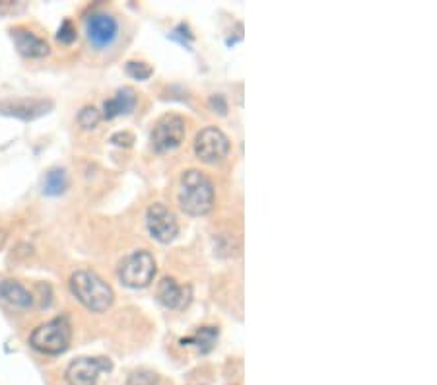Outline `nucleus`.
<instances>
[{
	"mask_svg": "<svg viewBox=\"0 0 437 385\" xmlns=\"http://www.w3.org/2000/svg\"><path fill=\"white\" fill-rule=\"evenodd\" d=\"M68 284L72 296L92 313H103L115 302L113 288L94 271H76Z\"/></svg>",
	"mask_w": 437,
	"mask_h": 385,
	"instance_id": "obj_1",
	"label": "nucleus"
},
{
	"mask_svg": "<svg viewBox=\"0 0 437 385\" xmlns=\"http://www.w3.org/2000/svg\"><path fill=\"white\" fill-rule=\"evenodd\" d=\"M177 200L183 212L190 216L208 215L214 207V185L203 171L189 170L181 178Z\"/></svg>",
	"mask_w": 437,
	"mask_h": 385,
	"instance_id": "obj_2",
	"label": "nucleus"
},
{
	"mask_svg": "<svg viewBox=\"0 0 437 385\" xmlns=\"http://www.w3.org/2000/svg\"><path fill=\"white\" fill-rule=\"evenodd\" d=\"M72 341V327L66 318H55L39 325L29 335V345L37 352L49 356H58L68 350Z\"/></svg>",
	"mask_w": 437,
	"mask_h": 385,
	"instance_id": "obj_3",
	"label": "nucleus"
},
{
	"mask_svg": "<svg viewBox=\"0 0 437 385\" xmlns=\"http://www.w3.org/2000/svg\"><path fill=\"white\" fill-rule=\"evenodd\" d=\"M119 281L129 288H146L153 281L156 274V261L152 253L134 251L126 255L119 265Z\"/></svg>",
	"mask_w": 437,
	"mask_h": 385,
	"instance_id": "obj_4",
	"label": "nucleus"
},
{
	"mask_svg": "<svg viewBox=\"0 0 437 385\" xmlns=\"http://www.w3.org/2000/svg\"><path fill=\"white\" fill-rule=\"evenodd\" d=\"M187 134V123L181 115H163V117L156 123L152 134H150V142L152 148L156 152H169L181 146V142L185 141Z\"/></svg>",
	"mask_w": 437,
	"mask_h": 385,
	"instance_id": "obj_5",
	"label": "nucleus"
},
{
	"mask_svg": "<svg viewBox=\"0 0 437 385\" xmlns=\"http://www.w3.org/2000/svg\"><path fill=\"white\" fill-rule=\"evenodd\" d=\"M113 370V362L103 356H84L68 364L65 379L68 385H97L99 374Z\"/></svg>",
	"mask_w": 437,
	"mask_h": 385,
	"instance_id": "obj_6",
	"label": "nucleus"
},
{
	"mask_svg": "<svg viewBox=\"0 0 437 385\" xmlns=\"http://www.w3.org/2000/svg\"><path fill=\"white\" fill-rule=\"evenodd\" d=\"M84 23H86L87 41L97 51L109 49L119 38V22L109 12H92Z\"/></svg>",
	"mask_w": 437,
	"mask_h": 385,
	"instance_id": "obj_7",
	"label": "nucleus"
},
{
	"mask_svg": "<svg viewBox=\"0 0 437 385\" xmlns=\"http://www.w3.org/2000/svg\"><path fill=\"white\" fill-rule=\"evenodd\" d=\"M230 152V139L216 126H206L195 139V154L200 162H222Z\"/></svg>",
	"mask_w": 437,
	"mask_h": 385,
	"instance_id": "obj_8",
	"label": "nucleus"
},
{
	"mask_svg": "<svg viewBox=\"0 0 437 385\" xmlns=\"http://www.w3.org/2000/svg\"><path fill=\"white\" fill-rule=\"evenodd\" d=\"M146 228H148V234L160 242V244H169L173 242L177 234H179V224H177V218L169 210L166 205L161 202H156L152 207L146 210Z\"/></svg>",
	"mask_w": 437,
	"mask_h": 385,
	"instance_id": "obj_9",
	"label": "nucleus"
},
{
	"mask_svg": "<svg viewBox=\"0 0 437 385\" xmlns=\"http://www.w3.org/2000/svg\"><path fill=\"white\" fill-rule=\"evenodd\" d=\"M12 39H14L18 53L22 57H28V59H43L51 51V47H49V43L45 39L36 36L33 31L26 30V28L12 30Z\"/></svg>",
	"mask_w": 437,
	"mask_h": 385,
	"instance_id": "obj_10",
	"label": "nucleus"
},
{
	"mask_svg": "<svg viewBox=\"0 0 437 385\" xmlns=\"http://www.w3.org/2000/svg\"><path fill=\"white\" fill-rule=\"evenodd\" d=\"M51 102H45V99H16V102L0 104V113L23 119V121H31V119L47 113V109H51Z\"/></svg>",
	"mask_w": 437,
	"mask_h": 385,
	"instance_id": "obj_11",
	"label": "nucleus"
},
{
	"mask_svg": "<svg viewBox=\"0 0 437 385\" xmlns=\"http://www.w3.org/2000/svg\"><path fill=\"white\" fill-rule=\"evenodd\" d=\"M158 300L169 310H179V308H185L189 304L190 288H183L175 282V278L166 276L158 284Z\"/></svg>",
	"mask_w": 437,
	"mask_h": 385,
	"instance_id": "obj_12",
	"label": "nucleus"
},
{
	"mask_svg": "<svg viewBox=\"0 0 437 385\" xmlns=\"http://www.w3.org/2000/svg\"><path fill=\"white\" fill-rule=\"evenodd\" d=\"M0 300L16 310H29L33 305V294L18 281L0 282Z\"/></svg>",
	"mask_w": 437,
	"mask_h": 385,
	"instance_id": "obj_13",
	"label": "nucleus"
},
{
	"mask_svg": "<svg viewBox=\"0 0 437 385\" xmlns=\"http://www.w3.org/2000/svg\"><path fill=\"white\" fill-rule=\"evenodd\" d=\"M136 102H139V97H136L134 90L121 88L115 96L103 104V117L111 121V119L119 117V115H129L136 107Z\"/></svg>",
	"mask_w": 437,
	"mask_h": 385,
	"instance_id": "obj_14",
	"label": "nucleus"
},
{
	"mask_svg": "<svg viewBox=\"0 0 437 385\" xmlns=\"http://www.w3.org/2000/svg\"><path fill=\"white\" fill-rule=\"evenodd\" d=\"M68 189V175L63 168H53L43 178V192L49 197H58Z\"/></svg>",
	"mask_w": 437,
	"mask_h": 385,
	"instance_id": "obj_15",
	"label": "nucleus"
},
{
	"mask_svg": "<svg viewBox=\"0 0 437 385\" xmlns=\"http://www.w3.org/2000/svg\"><path fill=\"white\" fill-rule=\"evenodd\" d=\"M216 339H218V329H216V327H203L195 337L183 339L181 342L183 345H195L200 352H208V350L214 347Z\"/></svg>",
	"mask_w": 437,
	"mask_h": 385,
	"instance_id": "obj_16",
	"label": "nucleus"
},
{
	"mask_svg": "<svg viewBox=\"0 0 437 385\" xmlns=\"http://www.w3.org/2000/svg\"><path fill=\"white\" fill-rule=\"evenodd\" d=\"M160 384V376L153 370L148 368H140V370L131 372V376L126 379V385H158Z\"/></svg>",
	"mask_w": 437,
	"mask_h": 385,
	"instance_id": "obj_17",
	"label": "nucleus"
},
{
	"mask_svg": "<svg viewBox=\"0 0 437 385\" xmlns=\"http://www.w3.org/2000/svg\"><path fill=\"white\" fill-rule=\"evenodd\" d=\"M102 121V113L95 109L94 105H86L82 107V112L78 113V125L84 129V131H92L95 126L99 125Z\"/></svg>",
	"mask_w": 437,
	"mask_h": 385,
	"instance_id": "obj_18",
	"label": "nucleus"
},
{
	"mask_svg": "<svg viewBox=\"0 0 437 385\" xmlns=\"http://www.w3.org/2000/svg\"><path fill=\"white\" fill-rule=\"evenodd\" d=\"M126 75L132 76L134 80H148L153 75V70L144 60H129L126 63Z\"/></svg>",
	"mask_w": 437,
	"mask_h": 385,
	"instance_id": "obj_19",
	"label": "nucleus"
},
{
	"mask_svg": "<svg viewBox=\"0 0 437 385\" xmlns=\"http://www.w3.org/2000/svg\"><path fill=\"white\" fill-rule=\"evenodd\" d=\"M57 41L63 45H72L76 41V28L70 20H65L60 23V28L57 31Z\"/></svg>",
	"mask_w": 437,
	"mask_h": 385,
	"instance_id": "obj_20",
	"label": "nucleus"
},
{
	"mask_svg": "<svg viewBox=\"0 0 437 385\" xmlns=\"http://www.w3.org/2000/svg\"><path fill=\"white\" fill-rule=\"evenodd\" d=\"M111 142L113 144H117V146H132V142H134V134L132 133H126V131H123V133H115L113 136H111Z\"/></svg>",
	"mask_w": 437,
	"mask_h": 385,
	"instance_id": "obj_21",
	"label": "nucleus"
},
{
	"mask_svg": "<svg viewBox=\"0 0 437 385\" xmlns=\"http://www.w3.org/2000/svg\"><path fill=\"white\" fill-rule=\"evenodd\" d=\"M210 109L214 113H220V115H226L227 104L224 96H212L210 97Z\"/></svg>",
	"mask_w": 437,
	"mask_h": 385,
	"instance_id": "obj_22",
	"label": "nucleus"
}]
</instances>
